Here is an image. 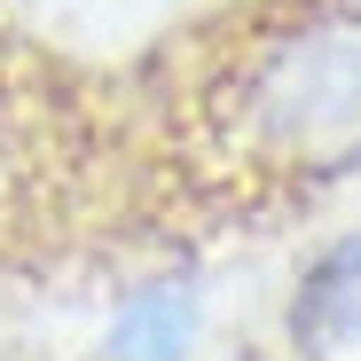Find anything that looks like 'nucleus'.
Listing matches in <instances>:
<instances>
[{
	"label": "nucleus",
	"mask_w": 361,
	"mask_h": 361,
	"mask_svg": "<svg viewBox=\"0 0 361 361\" xmlns=\"http://www.w3.org/2000/svg\"><path fill=\"white\" fill-rule=\"evenodd\" d=\"M361 322V235H345L338 252H322L298 283V338H345Z\"/></svg>",
	"instance_id": "obj_3"
},
{
	"label": "nucleus",
	"mask_w": 361,
	"mask_h": 361,
	"mask_svg": "<svg viewBox=\"0 0 361 361\" xmlns=\"http://www.w3.org/2000/svg\"><path fill=\"white\" fill-rule=\"evenodd\" d=\"M197 345H204V290L180 275L126 290L102 338L110 361H197Z\"/></svg>",
	"instance_id": "obj_2"
},
{
	"label": "nucleus",
	"mask_w": 361,
	"mask_h": 361,
	"mask_svg": "<svg viewBox=\"0 0 361 361\" xmlns=\"http://www.w3.org/2000/svg\"><path fill=\"white\" fill-rule=\"evenodd\" d=\"M220 118L235 149L283 180L361 173V0H307L244 39Z\"/></svg>",
	"instance_id": "obj_1"
}]
</instances>
